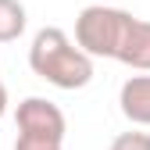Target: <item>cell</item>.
<instances>
[{
    "instance_id": "1",
    "label": "cell",
    "mask_w": 150,
    "mask_h": 150,
    "mask_svg": "<svg viewBox=\"0 0 150 150\" xmlns=\"http://www.w3.org/2000/svg\"><path fill=\"white\" fill-rule=\"evenodd\" d=\"M29 68H32V75H40L43 82L57 86V89H82L93 79V61L57 25H47L32 36Z\"/></svg>"
},
{
    "instance_id": "2",
    "label": "cell",
    "mask_w": 150,
    "mask_h": 150,
    "mask_svg": "<svg viewBox=\"0 0 150 150\" xmlns=\"http://www.w3.org/2000/svg\"><path fill=\"white\" fill-rule=\"evenodd\" d=\"M136 14H129L122 7H107V4H89L75 18V47L86 57H118L122 40L129 32V22Z\"/></svg>"
},
{
    "instance_id": "3",
    "label": "cell",
    "mask_w": 150,
    "mask_h": 150,
    "mask_svg": "<svg viewBox=\"0 0 150 150\" xmlns=\"http://www.w3.org/2000/svg\"><path fill=\"white\" fill-rule=\"evenodd\" d=\"M14 125H18V139L14 143H29V146H64L68 122L61 115V107L47 100V97H25L14 111Z\"/></svg>"
},
{
    "instance_id": "4",
    "label": "cell",
    "mask_w": 150,
    "mask_h": 150,
    "mask_svg": "<svg viewBox=\"0 0 150 150\" xmlns=\"http://www.w3.org/2000/svg\"><path fill=\"white\" fill-rule=\"evenodd\" d=\"M118 104L132 125H150V75H129L118 89Z\"/></svg>"
},
{
    "instance_id": "5",
    "label": "cell",
    "mask_w": 150,
    "mask_h": 150,
    "mask_svg": "<svg viewBox=\"0 0 150 150\" xmlns=\"http://www.w3.org/2000/svg\"><path fill=\"white\" fill-rule=\"evenodd\" d=\"M115 61L136 68V71H150V22L146 18H132L129 22V32H125Z\"/></svg>"
},
{
    "instance_id": "6",
    "label": "cell",
    "mask_w": 150,
    "mask_h": 150,
    "mask_svg": "<svg viewBox=\"0 0 150 150\" xmlns=\"http://www.w3.org/2000/svg\"><path fill=\"white\" fill-rule=\"evenodd\" d=\"M29 14L22 0H0V43H14L25 32Z\"/></svg>"
},
{
    "instance_id": "7",
    "label": "cell",
    "mask_w": 150,
    "mask_h": 150,
    "mask_svg": "<svg viewBox=\"0 0 150 150\" xmlns=\"http://www.w3.org/2000/svg\"><path fill=\"white\" fill-rule=\"evenodd\" d=\"M107 150H150V132H118Z\"/></svg>"
},
{
    "instance_id": "8",
    "label": "cell",
    "mask_w": 150,
    "mask_h": 150,
    "mask_svg": "<svg viewBox=\"0 0 150 150\" xmlns=\"http://www.w3.org/2000/svg\"><path fill=\"white\" fill-rule=\"evenodd\" d=\"M14 150H64V146H29V143H14Z\"/></svg>"
},
{
    "instance_id": "9",
    "label": "cell",
    "mask_w": 150,
    "mask_h": 150,
    "mask_svg": "<svg viewBox=\"0 0 150 150\" xmlns=\"http://www.w3.org/2000/svg\"><path fill=\"white\" fill-rule=\"evenodd\" d=\"M4 111H7V89H4V82H0V118H4Z\"/></svg>"
}]
</instances>
